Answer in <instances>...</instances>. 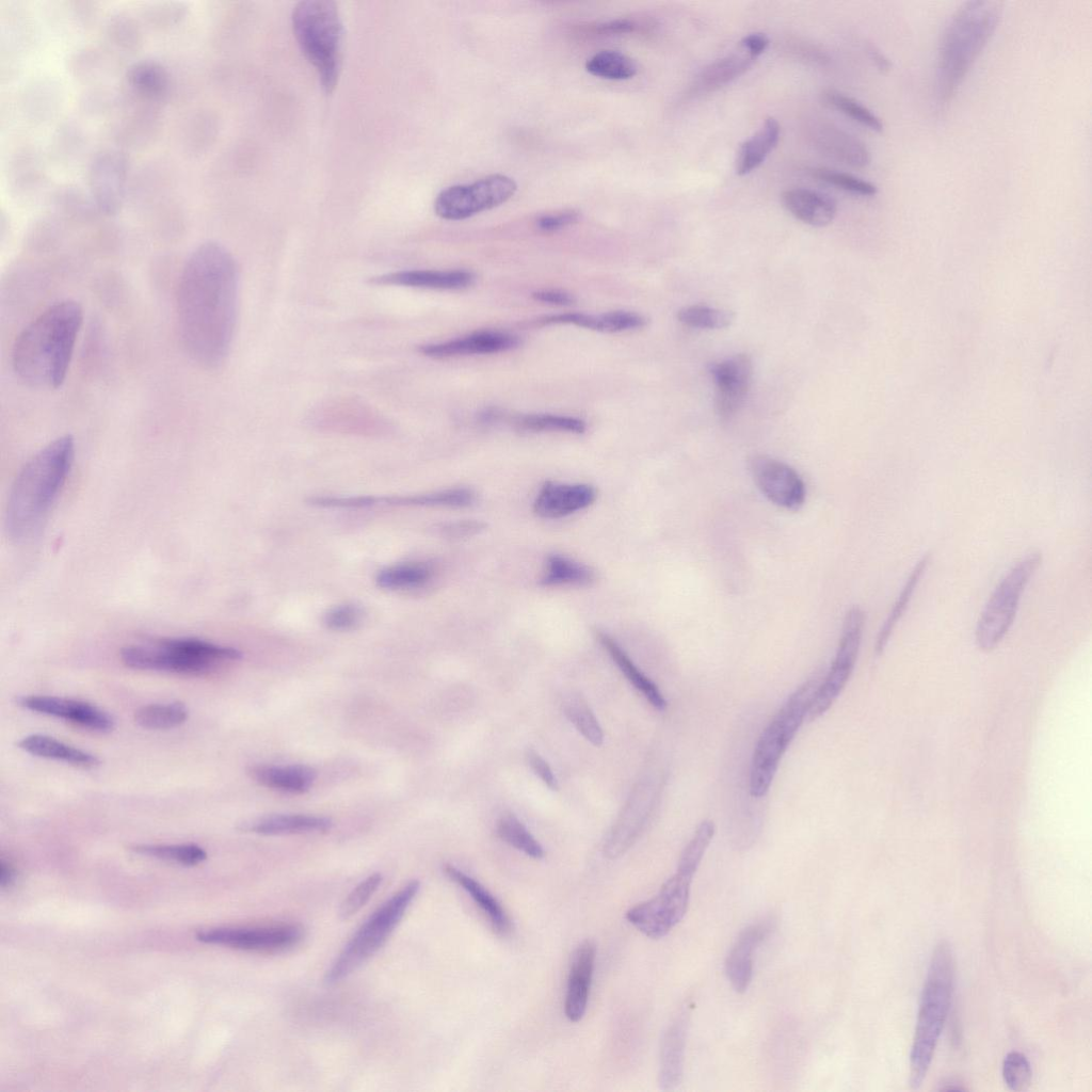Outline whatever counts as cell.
<instances>
[{
    "instance_id": "f546056e",
    "label": "cell",
    "mask_w": 1092,
    "mask_h": 1092,
    "mask_svg": "<svg viewBox=\"0 0 1092 1092\" xmlns=\"http://www.w3.org/2000/svg\"><path fill=\"white\" fill-rule=\"evenodd\" d=\"M595 636L599 644L615 662L627 680L655 709L663 711L667 708V701L654 681L638 669L626 652L610 635L601 630H596Z\"/></svg>"
},
{
    "instance_id": "4dcf8cb0",
    "label": "cell",
    "mask_w": 1092,
    "mask_h": 1092,
    "mask_svg": "<svg viewBox=\"0 0 1092 1092\" xmlns=\"http://www.w3.org/2000/svg\"><path fill=\"white\" fill-rule=\"evenodd\" d=\"M126 82L130 92L139 99L156 102L167 94L170 75L161 63L155 60H141L128 68Z\"/></svg>"
},
{
    "instance_id": "ab89813d",
    "label": "cell",
    "mask_w": 1092,
    "mask_h": 1092,
    "mask_svg": "<svg viewBox=\"0 0 1092 1092\" xmlns=\"http://www.w3.org/2000/svg\"><path fill=\"white\" fill-rule=\"evenodd\" d=\"M585 68L593 76L610 80L629 79L638 71L637 63L616 50H601L595 53L587 61Z\"/></svg>"
},
{
    "instance_id": "ffe728a7",
    "label": "cell",
    "mask_w": 1092,
    "mask_h": 1092,
    "mask_svg": "<svg viewBox=\"0 0 1092 1092\" xmlns=\"http://www.w3.org/2000/svg\"><path fill=\"white\" fill-rule=\"evenodd\" d=\"M595 944L587 940L574 951L569 965L564 1001L565 1016L573 1023L579 1022L587 1010L594 963Z\"/></svg>"
},
{
    "instance_id": "d590c367",
    "label": "cell",
    "mask_w": 1092,
    "mask_h": 1092,
    "mask_svg": "<svg viewBox=\"0 0 1092 1092\" xmlns=\"http://www.w3.org/2000/svg\"><path fill=\"white\" fill-rule=\"evenodd\" d=\"M750 55L733 54L719 59L706 66L697 76L694 87L696 92H709L727 84L745 73L753 64Z\"/></svg>"
},
{
    "instance_id": "f907efd6",
    "label": "cell",
    "mask_w": 1092,
    "mask_h": 1092,
    "mask_svg": "<svg viewBox=\"0 0 1092 1092\" xmlns=\"http://www.w3.org/2000/svg\"><path fill=\"white\" fill-rule=\"evenodd\" d=\"M382 880V874L375 872L357 884L341 903L339 910L340 918L348 919L355 915L376 892Z\"/></svg>"
},
{
    "instance_id": "8d00e7d4",
    "label": "cell",
    "mask_w": 1092,
    "mask_h": 1092,
    "mask_svg": "<svg viewBox=\"0 0 1092 1092\" xmlns=\"http://www.w3.org/2000/svg\"><path fill=\"white\" fill-rule=\"evenodd\" d=\"M929 561H930V558H929L928 555H926L922 558H920L919 561L914 566V568L912 569L911 574L909 575L905 583L903 584V588L901 589V591H900V593L898 595L897 600L895 601L894 606L892 607V610L888 613V616L886 617L885 622L883 623V625H882V627H881V629H880V631L878 633L876 645H874V651H876L877 655H880L884 651V648H885V646H886V644H887V642H888V640H889V638H890V636L893 633L894 628L896 627V625L898 624V622L902 617L903 613L905 612V610H906V608H908V606H909V604H910V601H911V599H912V597L914 595V592L916 591V588H917L921 577L924 576V574L926 572V568H927V566L929 564Z\"/></svg>"
},
{
    "instance_id": "8992f818",
    "label": "cell",
    "mask_w": 1092,
    "mask_h": 1092,
    "mask_svg": "<svg viewBox=\"0 0 1092 1092\" xmlns=\"http://www.w3.org/2000/svg\"><path fill=\"white\" fill-rule=\"evenodd\" d=\"M291 19L303 54L317 70L324 92L332 93L338 82L343 34L336 3L330 0L300 1Z\"/></svg>"
},
{
    "instance_id": "4fadbf2b",
    "label": "cell",
    "mask_w": 1092,
    "mask_h": 1092,
    "mask_svg": "<svg viewBox=\"0 0 1092 1092\" xmlns=\"http://www.w3.org/2000/svg\"><path fill=\"white\" fill-rule=\"evenodd\" d=\"M692 878L676 871L653 898L626 912V919L651 938L665 936L687 913Z\"/></svg>"
},
{
    "instance_id": "9a60e30c",
    "label": "cell",
    "mask_w": 1092,
    "mask_h": 1092,
    "mask_svg": "<svg viewBox=\"0 0 1092 1092\" xmlns=\"http://www.w3.org/2000/svg\"><path fill=\"white\" fill-rule=\"evenodd\" d=\"M128 175L126 157L115 149L97 152L89 165L87 183L93 205L105 214L117 212L124 202Z\"/></svg>"
},
{
    "instance_id": "be15d7a7",
    "label": "cell",
    "mask_w": 1092,
    "mask_h": 1092,
    "mask_svg": "<svg viewBox=\"0 0 1092 1092\" xmlns=\"http://www.w3.org/2000/svg\"><path fill=\"white\" fill-rule=\"evenodd\" d=\"M14 880V869L12 866L4 861L0 864V883L2 887L10 885Z\"/></svg>"
},
{
    "instance_id": "6125c7cd",
    "label": "cell",
    "mask_w": 1092,
    "mask_h": 1092,
    "mask_svg": "<svg viewBox=\"0 0 1092 1092\" xmlns=\"http://www.w3.org/2000/svg\"><path fill=\"white\" fill-rule=\"evenodd\" d=\"M600 28H601L603 31L619 32V33L623 32V33H625V32L632 31L635 29V23L632 21H630V20H627V19H619V20H613V21L607 22V23L600 26Z\"/></svg>"
},
{
    "instance_id": "7a4b0ae2",
    "label": "cell",
    "mask_w": 1092,
    "mask_h": 1092,
    "mask_svg": "<svg viewBox=\"0 0 1092 1092\" xmlns=\"http://www.w3.org/2000/svg\"><path fill=\"white\" fill-rule=\"evenodd\" d=\"M83 310L73 300L55 302L33 319L16 337L12 365L30 386L55 389L67 375Z\"/></svg>"
},
{
    "instance_id": "6da1fadb",
    "label": "cell",
    "mask_w": 1092,
    "mask_h": 1092,
    "mask_svg": "<svg viewBox=\"0 0 1092 1092\" xmlns=\"http://www.w3.org/2000/svg\"><path fill=\"white\" fill-rule=\"evenodd\" d=\"M239 273L220 243L197 246L186 261L177 287L176 314L182 344L204 367H216L228 354L238 312Z\"/></svg>"
},
{
    "instance_id": "91938a15",
    "label": "cell",
    "mask_w": 1092,
    "mask_h": 1092,
    "mask_svg": "<svg viewBox=\"0 0 1092 1092\" xmlns=\"http://www.w3.org/2000/svg\"><path fill=\"white\" fill-rule=\"evenodd\" d=\"M741 46L748 51L750 57L755 59L768 48L769 38L764 33H751L742 38Z\"/></svg>"
},
{
    "instance_id": "7402d4cb",
    "label": "cell",
    "mask_w": 1092,
    "mask_h": 1092,
    "mask_svg": "<svg viewBox=\"0 0 1092 1092\" xmlns=\"http://www.w3.org/2000/svg\"><path fill=\"white\" fill-rule=\"evenodd\" d=\"M519 344L518 337L502 332H478L439 343L420 347L419 351L432 358H448L472 354H491L509 351Z\"/></svg>"
},
{
    "instance_id": "603a6c76",
    "label": "cell",
    "mask_w": 1092,
    "mask_h": 1092,
    "mask_svg": "<svg viewBox=\"0 0 1092 1092\" xmlns=\"http://www.w3.org/2000/svg\"><path fill=\"white\" fill-rule=\"evenodd\" d=\"M689 1013L679 1012L667 1028L660 1047L659 1086L664 1091L676 1089L684 1073Z\"/></svg>"
},
{
    "instance_id": "ac0fdd59",
    "label": "cell",
    "mask_w": 1092,
    "mask_h": 1092,
    "mask_svg": "<svg viewBox=\"0 0 1092 1092\" xmlns=\"http://www.w3.org/2000/svg\"><path fill=\"white\" fill-rule=\"evenodd\" d=\"M17 703L28 710L63 719L92 730L109 733L115 727V721L108 712L86 702L49 695H26L18 697Z\"/></svg>"
},
{
    "instance_id": "f6af8a7d",
    "label": "cell",
    "mask_w": 1092,
    "mask_h": 1092,
    "mask_svg": "<svg viewBox=\"0 0 1092 1092\" xmlns=\"http://www.w3.org/2000/svg\"><path fill=\"white\" fill-rule=\"evenodd\" d=\"M677 319L686 326L705 330H721L729 326L735 315L729 310L706 305H690L680 308Z\"/></svg>"
},
{
    "instance_id": "9c48e42d",
    "label": "cell",
    "mask_w": 1092,
    "mask_h": 1092,
    "mask_svg": "<svg viewBox=\"0 0 1092 1092\" xmlns=\"http://www.w3.org/2000/svg\"><path fill=\"white\" fill-rule=\"evenodd\" d=\"M419 888L418 881H411L360 926L326 971L324 980L327 984L348 977L382 947L402 919Z\"/></svg>"
},
{
    "instance_id": "3957f363",
    "label": "cell",
    "mask_w": 1092,
    "mask_h": 1092,
    "mask_svg": "<svg viewBox=\"0 0 1092 1092\" xmlns=\"http://www.w3.org/2000/svg\"><path fill=\"white\" fill-rule=\"evenodd\" d=\"M74 438L66 434L36 452L18 472L9 497L5 528L15 542H26L43 527L70 471Z\"/></svg>"
},
{
    "instance_id": "816d5d0a",
    "label": "cell",
    "mask_w": 1092,
    "mask_h": 1092,
    "mask_svg": "<svg viewBox=\"0 0 1092 1092\" xmlns=\"http://www.w3.org/2000/svg\"><path fill=\"white\" fill-rule=\"evenodd\" d=\"M362 619V609L355 605L347 604L330 609L324 614L323 623L331 630L347 631L358 626Z\"/></svg>"
},
{
    "instance_id": "c3c4849f",
    "label": "cell",
    "mask_w": 1092,
    "mask_h": 1092,
    "mask_svg": "<svg viewBox=\"0 0 1092 1092\" xmlns=\"http://www.w3.org/2000/svg\"><path fill=\"white\" fill-rule=\"evenodd\" d=\"M812 173L819 180L855 195L873 196L878 192L877 187L872 182L848 173L826 167L815 168Z\"/></svg>"
},
{
    "instance_id": "cb8c5ba5",
    "label": "cell",
    "mask_w": 1092,
    "mask_h": 1092,
    "mask_svg": "<svg viewBox=\"0 0 1092 1092\" xmlns=\"http://www.w3.org/2000/svg\"><path fill=\"white\" fill-rule=\"evenodd\" d=\"M473 280V274L466 270H406L373 277L370 283L436 290H459L470 286Z\"/></svg>"
},
{
    "instance_id": "d6986e66",
    "label": "cell",
    "mask_w": 1092,
    "mask_h": 1092,
    "mask_svg": "<svg viewBox=\"0 0 1092 1092\" xmlns=\"http://www.w3.org/2000/svg\"><path fill=\"white\" fill-rule=\"evenodd\" d=\"M596 498L591 484L546 481L534 498L533 512L541 518L559 519L589 508Z\"/></svg>"
},
{
    "instance_id": "5b68a950",
    "label": "cell",
    "mask_w": 1092,
    "mask_h": 1092,
    "mask_svg": "<svg viewBox=\"0 0 1092 1092\" xmlns=\"http://www.w3.org/2000/svg\"><path fill=\"white\" fill-rule=\"evenodd\" d=\"M953 987V958L950 945L940 942L931 957L917 1016L910 1056V1086L917 1089L930 1067L944 1028Z\"/></svg>"
},
{
    "instance_id": "9f6ffc18",
    "label": "cell",
    "mask_w": 1092,
    "mask_h": 1092,
    "mask_svg": "<svg viewBox=\"0 0 1092 1092\" xmlns=\"http://www.w3.org/2000/svg\"><path fill=\"white\" fill-rule=\"evenodd\" d=\"M526 759L531 770L548 788L551 790H558V782L551 768L539 753L532 749H528L526 752Z\"/></svg>"
},
{
    "instance_id": "277c9868",
    "label": "cell",
    "mask_w": 1092,
    "mask_h": 1092,
    "mask_svg": "<svg viewBox=\"0 0 1092 1092\" xmlns=\"http://www.w3.org/2000/svg\"><path fill=\"white\" fill-rule=\"evenodd\" d=\"M1002 4L990 0L962 3L943 31L935 68V98L948 106L997 29Z\"/></svg>"
},
{
    "instance_id": "7dc6e473",
    "label": "cell",
    "mask_w": 1092,
    "mask_h": 1092,
    "mask_svg": "<svg viewBox=\"0 0 1092 1092\" xmlns=\"http://www.w3.org/2000/svg\"><path fill=\"white\" fill-rule=\"evenodd\" d=\"M823 99L826 105L872 131L881 132L884 128L881 118L869 108L844 93L828 90L823 93Z\"/></svg>"
},
{
    "instance_id": "7c38bea8",
    "label": "cell",
    "mask_w": 1092,
    "mask_h": 1092,
    "mask_svg": "<svg viewBox=\"0 0 1092 1092\" xmlns=\"http://www.w3.org/2000/svg\"><path fill=\"white\" fill-rule=\"evenodd\" d=\"M516 189L513 178L502 174L488 175L472 183L444 189L435 198L434 210L445 220H464L505 203Z\"/></svg>"
},
{
    "instance_id": "681fc988",
    "label": "cell",
    "mask_w": 1092,
    "mask_h": 1092,
    "mask_svg": "<svg viewBox=\"0 0 1092 1092\" xmlns=\"http://www.w3.org/2000/svg\"><path fill=\"white\" fill-rule=\"evenodd\" d=\"M1002 1077L1011 1090H1026L1032 1077L1031 1066L1027 1057L1019 1051H1010L1003 1059Z\"/></svg>"
},
{
    "instance_id": "db71d44e",
    "label": "cell",
    "mask_w": 1092,
    "mask_h": 1092,
    "mask_svg": "<svg viewBox=\"0 0 1092 1092\" xmlns=\"http://www.w3.org/2000/svg\"><path fill=\"white\" fill-rule=\"evenodd\" d=\"M186 13V7L180 2H163L152 4L147 10L148 20L159 27L172 26L180 21Z\"/></svg>"
},
{
    "instance_id": "e0dca14e",
    "label": "cell",
    "mask_w": 1092,
    "mask_h": 1092,
    "mask_svg": "<svg viewBox=\"0 0 1092 1092\" xmlns=\"http://www.w3.org/2000/svg\"><path fill=\"white\" fill-rule=\"evenodd\" d=\"M709 372L716 383V412L722 420H727L737 413L749 394L752 360L746 354H736L711 364Z\"/></svg>"
},
{
    "instance_id": "ee69618b",
    "label": "cell",
    "mask_w": 1092,
    "mask_h": 1092,
    "mask_svg": "<svg viewBox=\"0 0 1092 1092\" xmlns=\"http://www.w3.org/2000/svg\"><path fill=\"white\" fill-rule=\"evenodd\" d=\"M714 832L716 826L712 820L706 819L700 822L680 854L676 871L693 878Z\"/></svg>"
},
{
    "instance_id": "1f68e13d",
    "label": "cell",
    "mask_w": 1092,
    "mask_h": 1092,
    "mask_svg": "<svg viewBox=\"0 0 1092 1092\" xmlns=\"http://www.w3.org/2000/svg\"><path fill=\"white\" fill-rule=\"evenodd\" d=\"M17 746L33 756L61 760L81 768L99 765L95 755L45 735H28L18 741Z\"/></svg>"
},
{
    "instance_id": "836d02e7",
    "label": "cell",
    "mask_w": 1092,
    "mask_h": 1092,
    "mask_svg": "<svg viewBox=\"0 0 1092 1092\" xmlns=\"http://www.w3.org/2000/svg\"><path fill=\"white\" fill-rule=\"evenodd\" d=\"M332 820L309 815H273L242 823V831L262 835H282L307 832H325L332 828Z\"/></svg>"
},
{
    "instance_id": "e575fe53",
    "label": "cell",
    "mask_w": 1092,
    "mask_h": 1092,
    "mask_svg": "<svg viewBox=\"0 0 1092 1092\" xmlns=\"http://www.w3.org/2000/svg\"><path fill=\"white\" fill-rule=\"evenodd\" d=\"M595 581L596 573L592 567L566 556L552 553L546 559L539 584L544 588H581L590 587Z\"/></svg>"
},
{
    "instance_id": "7bdbcfd3",
    "label": "cell",
    "mask_w": 1092,
    "mask_h": 1092,
    "mask_svg": "<svg viewBox=\"0 0 1092 1092\" xmlns=\"http://www.w3.org/2000/svg\"><path fill=\"white\" fill-rule=\"evenodd\" d=\"M497 835L526 855L540 860L544 856L541 844L531 835L525 825L513 814L500 817L496 825Z\"/></svg>"
},
{
    "instance_id": "74e56055",
    "label": "cell",
    "mask_w": 1092,
    "mask_h": 1092,
    "mask_svg": "<svg viewBox=\"0 0 1092 1092\" xmlns=\"http://www.w3.org/2000/svg\"><path fill=\"white\" fill-rule=\"evenodd\" d=\"M434 576L433 568L424 563H403L386 567L378 573L376 584L385 590H413L427 585Z\"/></svg>"
},
{
    "instance_id": "94428289",
    "label": "cell",
    "mask_w": 1092,
    "mask_h": 1092,
    "mask_svg": "<svg viewBox=\"0 0 1092 1092\" xmlns=\"http://www.w3.org/2000/svg\"><path fill=\"white\" fill-rule=\"evenodd\" d=\"M867 52L876 67L881 71H888L892 68V62L886 55L873 45H868Z\"/></svg>"
},
{
    "instance_id": "d4e9b609",
    "label": "cell",
    "mask_w": 1092,
    "mask_h": 1092,
    "mask_svg": "<svg viewBox=\"0 0 1092 1092\" xmlns=\"http://www.w3.org/2000/svg\"><path fill=\"white\" fill-rule=\"evenodd\" d=\"M781 199L786 210L797 220L815 227L830 224L837 212V204L829 195L805 188L785 190Z\"/></svg>"
},
{
    "instance_id": "f5cc1de1",
    "label": "cell",
    "mask_w": 1092,
    "mask_h": 1092,
    "mask_svg": "<svg viewBox=\"0 0 1092 1092\" xmlns=\"http://www.w3.org/2000/svg\"><path fill=\"white\" fill-rule=\"evenodd\" d=\"M109 35L118 46L130 48L140 43L136 25L127 16H117L109 25Z\"/></svg>"
},
{
    "instance_id": "83f0119b",
    "label": "cell",
    "mask_w": 1092,
    "mask_h": 1092,
    "mask_svg": "<svg viewBox=\"0 0 1092 1092\" xmlns=\"http://www.w3.org/2000/svg\"><path fill=\"white\" fill-rule=\"evenodd\" d=\"M247 774L264 787L291 793L306 792L317 777L316 770L305 765H254L247 769Z\"/></svg>"
},
{
    "instance_id": "4316f807",
    "label": "cell",
    "mask_w": 1092,
    "mask_h": 1092,
    "mask_svg": "<svg viewBox=\"0 0 1092 1092\" xmlns=\"http://www.w3.org/2000/svg\"><path fill=\"white\" fill-rule=\"evenodd\" d=\"M541 325L573 324L576 326L605 333H617L641 328L646 325L645 317L627 310L608 311L600 315L583 312H565L550 315L539 319Z\"/></svg>"
},
{
    "instance_id": "ba28073f",
    "label": "cell",
    "mask_w": 1092,
    "mask_h": 1092,
    "mask_svg": "<svg viewBox=\"0 0 1092 1092\" xmlns=\"http://www.w3.org/2000/svg\"><path fill=\"white\" fill-rule=\"evenodd\" d=\"M241 657V652L234 647L196 638L161 639L121 651V660L128 668L190 675L206 674Z\"/></svg>"
},
{
    "instance_id": "484cf974",
    "label": "cell",
    "mask_w": 1092,
    "mask_h": 1092,
    "mask_svg": "<svg viewBox=\"0 0 1092 1092\" xmlns=\"http://www.w3.org/2000/svg\"><path fill=\"white\" fill-rule=\"evenodd\" d=\"M812 136L823 152L847 165L863 168L870 163L871 157L866 145L836 126L819 125L814 128Z\"/></svg>"
},
{
    "instance_id": "6f0895ef",
    "label": "cell",
    "mask_w": 1092,
    "mask_h": 1092,
    "mask_svg": "<svg viewBox=\"0 0 1092 1092\" xmlns=\"http://www.w3.org/2000/svg\"><path fill=\"white\" fill-rule=\"evenodd\" d=\"M486 528L481 520L467 519L444 525L440 530L450 537H468L479 534Z\"/></svg>"
},
{
    "instance_id": "b9f144b4",
    "label": "cell",
    "mask_w": 1092,
    "mask_h": 1092,
    "mask_svg": "<svg viewBox=\"0 0 1092 1092\" xmlns=\"http://www.w3.org/2000/svg\"><path fill=\"white\" fill-rule=\"evenodd\" d=\"M563 711L577 730L592 744L604 741L603 729L587 701L578 693H569L563 700Z\"/></svg>"
},
{
    "instance_id": "60d3db41",
    "label": "cell",
    "mask_w": 1092,
    "mask_h": 1092,
    "mask_svg": "<svg viewBox=\"0 0 1092 1092\" xmlns=\"http://www.w3.org/2000/svg\"><path fill=\"white\" fill-rule=\"evenodd\" d=\"M513 422L518 430L531 433L565 432L582 434L587 430V423L580 418L553 414L521 415L516 417Z\"/></svg>"
},
{
    "instance_id": "30bf717a",
    "label": "cell",
    "mask_w": 1092,
    "mask_h": 1092,
    "mask_svg": "<svg viewBox=\"0 0 1092 1092\" xmlns=\"http://www.w3.org/2000/svg\"><path fill=\"white\" fill-rule=\"evenodd\" d=\"M1041 561V553L1032 551L1017 561L999 581L977 622L976 642L980 649H994L1008 633L1022 595Z\"/></svg>"
},
{
    "instance_id": "44dd1931",
    "label": "cell",
    "mask_w": 1092,
    "mask_h": 1092,
    "mask_svg": "<svg viewBox=\"0 0 1092 1092\" xmlns=\"http://www.w3.org/2000/svg\"><path fill=\"white\" fill-rule=\"evenodd\" d=\"M770 931V920L750 925L733 944L725 960V973L736 992L742 993L749 987L753 977L754 952Z\"/></svg>"
},
{
    "instance_id": "d6a6232c",
    "label": "cell",
    "mask_w": 1092,
    "mask_h": 1092,
    "mask_svg": "<svg viewBox=\"0 0 1092 1092\" xmlns=\"http://www.w3.org/2000/svg\"><path fill=\"white\" fill-rule=\"evenodd\" d=\"M780 135L781 126L776 118L767 117L761 127L741 144L736 158V173L743 176L757 168L774 149Z\"/></svg>"
},
{
    "instance_id": "f35d334b",
    "label": "cell",
    "mask_w": 1092,
    "mask_h": 1092,
    "mask_svg": "<svg viewBox=\"0 0 1092 1092\" xmlns=\"http://www.w3.org/2000/svg\"><path fill=\"white\" fill-rule=\"evenodd\" d=\"M188 714L184 704L172 702L143 706L135 711L134 720L147 729H168L184 723Z\"/></svg>"
},
{
    "instance_id": "bcb514c9",
    "label": "cell",
    "mask_w": 1092,
    "mask_h": 1092,
    "mask_svg": "<svg viewBox=\"0 0 1092 1092\" xmlns=\"http://www.w3.org/2000/svg\"><path fill=\"white\" fill-rule=\"evenodd\" d=\"M135 852L186 866H194L204 862L206 851L194 844L182 845H136Z\"/></svg>"
},
{
    "instance_id": "2e32d148",
    "label": "cell",
    "mask_w": 1092,
    "mask_h": 1092,
    "mask_svg": "<svg viewBox=\"0 0 1092 1092\" xmlns=\"http://www.w3.org/2000/svg\"><path fill=\"white\" fill-rule=\"evenodd\" d=\"M302 934V929L295 925L215 928L198 932L197 940L242 950L270 951L295 945Z\"/></svg>"
},
{
    "instance_id": "f1b7e54d",
    "label": "cell",
    "mask_w": 1092,
    "mask_h": 1092,
    "mask_svg": "<svg viewBox=\"0 0 1092 1092\" xmlns=\"http://www.w3.org/2000/svg\"><path fill=\"white\" fill-rule=\"evenodd\" d=\"M443 870L452 882L461 886L469 895L476 905L487 917L492 929L497 934L504 936L510 933L511 921L508 914L485 886L450 864L444 865Z\"/></svg>"
},
{
    "instance_id": "5bb4252c",
    "label": "cell",
    "mask_w": 1092,
    "mask_h": 1092,
    "mask_svg": "<svg viewBox=\"0 0 1092 1092\" xmlns=\"http://www.w3.org/2000/svg\"><path fill=\"white\" fill-rule=\"evenodd\" d=\"M750 470L758 489L773 504L789 511L803 507L806 486L801 475L789 464L756 454L750 460Z\"/></svg>"
},
{
    "instance_id": "680465c9",
    "label": "cell",
    "mask_w": 1092,
    "mask_h": 1092,
    "mask_svg": "<svg viewBox=\"0 0 1092 1092\" xmlns=\"http://www.w3.org/2000/svg\"><path fill=\"white\" fill-rule=\"evenodd\" d=\"M531 295L535 301L559 306L572 305L575 302L572 294L560 290H540Z\"/></svg>"
},
{
    "instance_id": "52a82bcc",
    "label": "cell",
    "mask_w": 1092,
    "mask_h": 1092,
    "mask_svg": "<svg viewBox=\"0 0 1092 1092\" xmlns=\"http://www.w3.org/2000/svg\"><path fill=\"white\" fill-rule=\"evenodd\" d=\"M820 679L816 675L799 686L759 735L750 767L752 797L761 798L769 791L784 753L807 718Z\"/></svg>"
},
{
    "instance_id": "11a10c76",
    "label": "cell",
    "mask_w": 1092,
    "mask_h": 1092,
    "mask_svg": "<svg viewBox=\"0 0 1092 1092\" xmlns=\"http://www.w3.org/2000/svg\"><path fill=\"white\" fill-rule=\"evenodd\" d=\"M579 220V213L575 210H566L557 213H549L536 220V226L542 231L550 232L567 227Z\"/></svg>"
},
{
    "instance_id": "8fae6325",
    "label": "cell",
    "mask_w": 1092,
    "mask_h": 1092,
    "mask_svg": "<svg viewBox=\"0 0 1092 1092\" xmlns=\"http://www.w3.org/2000/svg\"><path fill=\"white\" fill-rule=\"evenodd\" d=\"M865 625V612L857 606L851 607L844 620L835 657L826 674L820 679L814 693L807 719L813 721L833 705L846 687L856 662Z\"/></svg>"
}]
</instances>
